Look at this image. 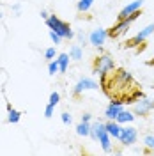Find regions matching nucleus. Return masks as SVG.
Returning a JSON list of instances; mask_svg holds the SVG:
<instances>
[{
    "mask_svg": "<svg viewBox=\"0 0 154 156\" xmlns=\"http://www.w3.org/2000/svg\"><path fill=\"white\" fill-rule=\"evenodd\" d=\"M144 2H145V0H133V2H129V4H126L124 7L121 9V12L117 14V20H124V18H128L129 14L136 12V11H142Z\"/></svg>",
    "mask_w": 154,
    "mask_h": 156,
    "instance_id": "9d476101",
    "label": "nucleus"
},
{
    "mask_svg": "<svg viewBox=\"0 0 154 156\" xmlns=\"http://www.w3.org/2000/svg\"><path fill=\"white\" fill-rule=\"evenodd\" d=\"M44 23H46V27L50 30H55L57 34H60L64 39H68V41H73V39L76 37V32L69 27L68 21H64V20H60L58 16L55 14H50L48 18L44 20Z\"/></svg>",
    "mask_w": 154,
    "mask_h": 156,
    "instance_id": "f257e3e1",
    "label": "nucleus"
},
{
    "mask_svg": "<svg viewBox=\"0 0 154 156\" xmlns=\"http://www.w3.org/2000/svg\"><path fill=\"white\" fill-rule=\"evenodd\" d=\"M144 147L149 151H154V133H147L144 136Z\"/></svg>",
    "mask_w": 154,
    "mask_h": 156,
    "instance_id": "aec40b11",
    "label": "nucleus"
},
{
    "mask_svg": "<svg viewBox=\"0 0 154 156\" xmlns=\"http://www.w3.org/2000/svg\"><path fill=\"white\" fill-rule=\"evenodd\" d=\"M105 124H106V131L110 133V136L119 140V136H121V131H122V124H119L117 121H106Z\"/></svg>",
    "mask_w": 154,
    "mask_h": 156,
    "instance_id": "ddd939ff",
    "label": "nucleus"
},
{
    "mask_svg": "<svg viewBox=\"0 0 154 156\" xmlns=\"http://www.w3.org/2000/svg\"><path fill=\"white\" fill-rule=\"evenodd\" d=\"M53 114H55V107L48 103V105L44 107V117H46V119H50V117H53Z\"/></svg>",
    "mask_w": 154,
    "mask_h": 156,
    "instance_id": "bb28decb",
    "label": "nucleus"
},
{
    "mask_svg": "<svg viewBox=\"0 0 154 156\" xmlns=\"http://www.w3.org/2000/svg\"><path fill=\"white\" fill-rule=\"evenodd\" d=\"M115 71V60L108 53H99L94 58V73L97 75H110Z\"/></svg>",
    "mask_w": 154,
    "mask_h": 156,
    "instance_id": "7ed1b4c3",
    "label": "nucleus"
},
{
    "mask_svg": "<svg viewBox=\"0 0 154 156\" xmlns=\"http://www.w3.org/2000/svg\"><path fill=\"white\" fill-rule=\"evenodd\" d=\"M106 39H108V29L97 27V29L90 30V34H89V44H92L94 48H99V46H103L106 43Z\"/></svg>",
    "mask_w": 154,
    "mask_h": 156,
    "instance_id": "0eeeda50",
    "label": "nucleus"
},
{
    "mask_svg": "<svg viewBox=\"0 0 154 156\" xmlns=\"http://www.w3.org/2000/svg\"><path fill=\"white\" fill-rule=\"evenodd\" d=\"M97 89H99V83H97L94 78L82 76L75 83V87H73V96L78 98V96H82L83 92H87V90H97Z\"/></svg>",
    "mask_w": 154,
    "mask_h": 156,
    "instance_id": "20e7f679",
    "label": "nucleus"
},
{
    "mask_svg": "<svg viewBox=\"0 0 154 156\" xmlns=\"http://www.w3.org/2000/svg\"><path fill=\"white\" fill-rule=\"evenodd\" d=\"M58 101H60V94H58L57 90H53V92L50 94L48 103H50V105H53V107H57V105H58Z\"/></svg>",
    "mask_w": 154,
    "mask_h": 156,
    "instance_id": "b1692460",
    "label": "nucleus"
},
{
    "mask_svg": "<svg viewBox=\"0 0 154 156\" xmlns=\"http://www.w3.org/2000/svg\"><path fill=\"white\" fill-rule=\"evenodd\" d=\"M92 5H94V0H78L76 9H78V12H89Z\"/></svg>",
    "mask_w": 154,
    "mask_h": 156,
    "instance_id": "6ab92c4d",
    "label": "nucleus"
},
{
    "mask_svg": "<svg viewBox=\"0 0 154 156\" xmlns=\"http://www.w3.org/2000/svg\"><path fill=\"white\" fill-rule=\"evenodd\" d=\"M39 14H41V18H43V20H46V18L50 16V14H48V11H44V9H41V12H39Z\"/></svg>",
    "mask_w": 154,
    "mask_h": 156,
    "instance_id": "c85d7f7f",
    "label": "nucleus"
},
{
    "mask_svg": "<svg viewBox=\"0 0 154 156\" xmlns=\"http://www.w3.org/2000/svg\"><path fill=\"white\" fill-rule=\"evenodd\" d=\"M48 73H50V75H57V73H60V68H58L57 58H53V60H50V62H48Z\"/></svg>",
    "mask_w": 154,
    "mask_h": 156,
    "instance_id": "5701e85b",
    "label": "nucleus"
},
{
    "mask_svg": "<svg viewBox=\"0 0 154 156\" xmlns=\"http://www.w3.org/2000/svg\"><path fill=\"white\" fill-rule=\"evenodd\" d=\"M97 142H99V146H101V149H103L105 153H112V136H110V133H108L106 129L99 135Z\"/></svg>",
    "mask_w": 154,
    "mask_h": 156,
    "instance_id": "4468645a",
    "label": "nucleus"
},
{
    "mask_svg": "<svg viewBox=\"0 0 154 156\" xmlns=\"http://www.w3.org/2000/svg\"><path fill=\"white\" fill-rule=\"evenodd\" d=\"M60 121H62V124L69 126V124L73 122V115H71L69 112H62V114H60Z\"/></svg>",
    "mask_w": 154,
    "mask_h": 156,
    "instance_id": "393cba45",
    "label": "nucleus"
},
{
    "mask_svg": "<svg viewBox=\"0 0 154 156\" xmlns=\"http://www.w3.org/2000/svg\"><path fill=\"white\" fill-rule=\"evenodd\" d=\"M76 135L78 136H89L90 135V122L80 121V124L76 126Z\"/></svg>",
    "mask_w": 154,
    "mask_h": 156,
    "instance_id": "a211bd4d",
    "label": "nucleus"
},
{
    "mask_svg": "<svg viewBox=\"0 0 154 156\" xmlns=\"http://www.w3.org/2000/svg\"><path fill=\"white\" fill-rule=\"evenodd\" d=\"M152 34H154V23H151V25L144 27L142 30H138V32H136L135 36H133V37H131L129 41H128V46H138L140 43H144L145 39H147V37H151Z\"/></svg>",
    "mask_w": 154,
    "mask_h": 156,
    "instance_id": "1a4fd4ad",
    "label": "nucleus"
},
{
    "mask_svg": "<svg viewBox=\"0 0 154 156\" xmlns=\"http://www.w3.org/2000/svg\"><path fill=\"white\" fill-rule=\"evenodd\" d=\"M105 122H106V121H101V119H97V121H92V122H90V135H89V136H90L94 142H97L99 135L106 129Z\"/></svg>",
    "mask_w": 154,
    "mask_h": 156,
    "instance_id": "9b49d317",
    "label": "nucleus"
},
{
    "mask_svg": "<svg viewBox=\"0 0 154 156\" xmlns=\"http://www.w3.org/2000/svg\"><path fill=\"white\" fill-rule=\"evenodd\" d=\"M69 57H71V60H82L83 58V46L82 44H71L69 46Z\"/></svg>",
    "mask_w": 154,
    "mask_h": 156,
    "instance_id": "dca6fc26",
    "label": "nucleus"
},
{
    "mask_svg": "<svg viewBox=\"0 0 154 156\" xmlns=\"http://www.w3.org/2000/svg\"><path fill=\"white\" fill-rule=\"evenodd\" d=\"M48 36H50V39H51V43H53L55 46H58V44H62V41H64V37H62L60 34H57L55 30H50V32H48Z\"/></svg>",
    "mask_w": 154,
    "mask_h": 156,
    "instance_id": "412c9836",
    "label": "nucleus"
},
{
    "mask_svg": "<svg viewBox=\"0 0 154 156\" xmlns=\"http://www.w3.org/2000/svg\"><path fill=\"white\" fill-rule=\"evenodd\" d=\"M154 110V101L149 99V98H138L133 105V114L135 115H140V117H145L147 114H151Z\"/></svg>",
    "mask_w": 154,
    "mask_h": 156,
    "instance_id": "423d86ee",
    "label": "nucleus"
},
{
    "mask_svg": "<svg viewBox=\"0 0 154 156\" xmlns=\"http://www.w3.org/2000/svg\"><path fill=\"white\" fill-rule=\"evenodd\" d=\"M152 154H154V151H152Z\"/></svg>",
    "mask_w": 154,
    "mask_h": 156,
    "instance_id": "c756f323",
    "label": "nucleus"
},
{
    "mask_svg": "<svg viewBox=\"0 0 154 156\" xmlns=\"http://www.w3.org/2000/svg\"><path fill=\"white\" fill-rule=\"evenodd\" d=\"M152 117H154V115H152Z\"/></svg>",
    "mask_w": 154,
    "mask_h": 156,
    "instance_id": "7c9ffc66",
    "label": "nucleus"
},
{
    "mask_svg": "<svg viewBox=\"0 0 154 156\" xmlns=\"http://www.w3.org/2000/svg\"><path fill=\"white\" fill-rule=\"evenodd\" d=\"M69 53H58L57 55V62H58V68H60V73H66L69 69Z\"/></svg>",
    "mask_w": 154,
    "mask_h": 156,
    "instance_id": "f3484780",
    "label": "nucleus"
},
{
    "mask_svg": "<svg viewBox=\"0 0 154 156\" xmlns=\"http://www.w3.org/2000/svg\"><path fill=\"white\" fill-rule=\"evenodd\" d=\"M19 119H21V112L16 110V108H12L11 103H7V122H11V124H18Z\"/></svg>",
    "mask_w": 154,
    "mask_h": 156,
    "instance_id": "2eb2a0df",
    "label": "nucleus"
},
{
    "mask_svg": "<svg viewBox=\"0 0 154 156\" xmlns=\"http://www.w3.org/2000/svg\"><path fill=\"white\" fill-rule=\"evenodd\" d=\"M135 119H136V115L133 114V110H126V108H122V110H121V114L117 115L115 121L119 122V124H122V126H124V124H131Z\"/></svg>",
    "mask_w": 154,
    "mask_h": 156,
    "instance_id": "f8f14e48",
    "label": "nucleus"
},
{
    "mask_svg": "<svg viewBox=\"0 0 154 156\" xmlns=\"http://www.w3.org/2000/svg\"><path fill=\"white\" fill-rule=\"evenodd\" d=\"M57 48H55V46H50V48H46L44 50V58H46V60H53V58H57Z\"/></svg>",
    "mask_w": 154,
    "mask_h": 156,
    "instance_id": "4be33fe9",
    "label": "nucleus"
},
{
    "mask_svg": "<svg viewBox=\"0 0 154 156\" xmlns=\"http://www.w3.org/2000/svg\"><path fill=\"white\" fill-rule=\"evenodd\" d=\"M92 119H94V117H92V114H89V112H85V114L82 115V121H83V122H92Z\"/></svg>",
    "mask_w": 154,
    "mask_h": 156,
    "instance_id": "cd10ccee",
    "label": "nucleus"
},
{
    "mask_svg": "<svg viewBox=\"0 0 154 156\" xmlns=\"http://www.w3.org/2000/svg\"><path fill=\"white\" fill-rule=\"evenodd\" d=\"M119 142L124 147H133L138 142V129L131 124H124L122 131H121V136H119Z\"/></svg>",
    "mask_w": 154,
    "mask_h": 156,
    "instance_id": "39448f33",
    "label": "nucleus"
},
{
    "mask_svg": "<svg viewBox=\"0 0 154 156\" xmlns=\"http://www.w3.org/2000/svg\"><path fill=\"white\" fill-rule=\"evenodd\" d=\"M122 108H124V101H122V99H117V98L110 99L108 107L105 108V117H106V121H115L117 115L121 114V110H122Z\"/></svg>",
    "mask_w": 154,
    "mask_h": 156,
    "instance_id": "6e6552de",
    "label": "nucleus"
},
{
    "mask_svg": "<svg viewBox=\"0 0 154 156\" xmlns=\"http://www.w3.org/2000/svg\"><path fill=\"white\" fill-rule=\"evenodd\" d=\"M76 39H78V44H82V46H85L89 43V36L85 32H76Z\"/></svg>",
    "mask_w": 154,
    "mask_h": 156,
    "instance_id": "a878e982",
    "label": "nucleus"
},
{
    "mask_svg": "<svg viewBox=\"0 0 154 156\" xmlns=\"http://www.w3.org/2000/svg\"><path fill=\"white\" fill-rule=\"evenodd\" d=\"M140 18V11H136V12H133V14H129L128 18L124 20H117V23L112 27V29H108V37H121L122 34H126L128 30H129V27H131V23L135 21V20Z\"/></svg>",
    "mask_w": 154,
    "mask_h": 156,
    "instance_id": "f03ea898",
    "label": "nucleus"
}]
</instances>
